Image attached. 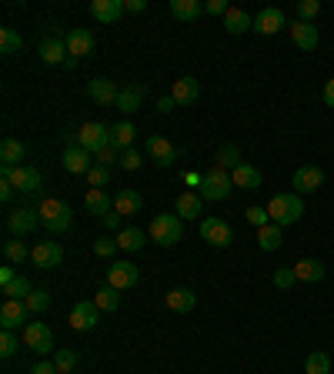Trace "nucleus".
Listing matches in <instances>:
<instances>
[{"instance_id": "nucleus-1", "label": "nucleus", "mask_w": 334, "mask_h": 374, "mask_svg": "<svg viewBox=\"0 0 334 374\" xmlns=\"http://www.w3.org/2000/svg\"><path fill=\"white\" fill-rule=\"evenodd\" d=\"M268 214H271V224H277V227L298 224L304 214L301 194H274L271 201H268Z\"/></svg>"}, {"instance_id": "nucleus-2", "label": "nucleus", "mask_w": 334, "mask_h": 374, "mask_svg": "<svg viewBox=\"0 0 334 374\" xmlns=\"http://www.w3.org/2000/svg\"><path fill=\"white\" fill-rule=\"evenodd\" d=\"M37 210H41V224H44L50 234H64V231H71V224H74V210L67 208L64 201H57V197H44Z\"/></svg>"}, {"instance_id": "nucleus-3", "label": "nucleus", "mask_w": 334, "mask_h": 374, "mask_svg": "<svg viewBox=\"0 0 334 374\" xmlns=\"http://www.w3.org/2000/svg\"><path fill=\"white\" fill-rule=\"evenodd\" d=\"M231 187H234V180H231V174L224 171V167L214 164L204 178H201V187L198 194L204 197V201H224V197L231 194Z\"/></svg>"}, {"instance_id": "nucleus-4", "label": "nucleus", "mask_w": 334, "mask_h": 374, "mask_svg": "<svg viewBox=\"0 0 334 374\" xmlns=\"http://www.w3.org/2000/svg\"><path fill=\"white\" fill-rule=\"evenodd\" d=\"M0 174H3V180H10L14 184V191H20V194H37L41 187H44V178H41V171L37 167H0Z\"/></svg>"}, {"instance_id": "nucleus-5", "label": "nucleus", "mask_w": 334, "mask_h": 374, "mask_svg": "<svg viewBox=\"0 0 334 374\" xmlns=\"http://www.w3.org/2000/svg\"><path fill=\"white\" fill-rule=\"evenodd\" d=\"M151 238L161 244V247H174L177 240L184 238V227L177 214H157L151 224Z\"/></svg>"}, {"instance_id": "nucleus-6", "label": "nucleus", "mask_w": 334, "mask_h": 374, "mask_svg": "<svg viewBox=\"0 0 334 374\" xmlns=\"http://www.w3.org/2000/svg\"><path fill=\"white\" fill-rule=\"evenodd\" d=\"M77 137H80V148L91 150V154H97V150H104L114 144V137H110V127H104V124H97V120H87L80 131H77Z\"/></svg>"}, {"instance_id": "nucleus-7", "label": "nucleus", "mask_w": 334, "mask_h": 374, "mask_svg": "<svg viewBox=\"0 0 334 374\" xmlns=\"http://www.w3.org/2000/svg\"><path fill=\"white\" fill-rule=\"evenodd\" d=\"M201 238L211 247H228V244H234V227L224 217H204L201 221Z\"/></svg>"}, {"instance_id": "nucleus-8", "label": "nucleus", "mask_w": 334, "mask_h": 374, "mask_svg": "<svg viewBox=\"0 0 334 374\" xmlns=\"http://www.w3.org/2000/svg\"><path fill=\"white\" fill-rule=\"evenodd\" d=\"M27 317H31V308H27V301L7 298V301H3V308H0V328H3V331L27 328V324H31Z\"/></svg>"}, {"instance_id": "nucleus-9", "label": "nucleus", "mask_w": 334, "mask_h": 374, "mask_svg": "<svg viewBox=\"0 0 334 374\" xmlns=\"http://www.w3.org/2000/svg\"><path fill=\"white\" fill-rule=\"evenodd\" d=\"M24 345L31 351H37V354H50L54 351V331L47 328L44 321H31L24 328Z\"/></svg>"}, {"instance_id": "nucleus-10", "label": "nucleus", "mask_w": 334, "mask_h": 374, "mask_svg": "<svg viewBox=\"0 0 334 374\" xmlns=\"http://www.w3.org/2000/svg\"><path fill=\"white\" fill-rule=\"evenodd\" d=\"M140 281V268L131 264V261H114L110 268H107V285L117 287V291H127V287H134Z\"/></svg>"}, {"instance_id": "nucleus-11", "label": "nucleus", "mask_w": 334, "mask_h": 374, "mask_svg": "<svg viewBox=\"0 0 334 374\" xmlns=\"http://www.w3.org/2000/svg\"><path fill=\"white\" fill-rule=\"evenodd\" d=\"M37 224H41V210H34V208H17V210L7 214V231H10L14 238L31 234Z\"/></svg>"}, {"instance_id": "nucleus-12", "label": "nucleus", "mask_w": 334, "mask_h": 374, "mask_svg": "<svg viewBox=\"0 0 334 374\" xmlns=\"http://www.w3.org/2000/svg\"><path fill=\"white\" fill-rule=\"evenodd\" d=\"M321 184H324V171L314 164L298 167V171H294V180H291L294 194H314V191H321Z\"/></svg>"}, {"instance_id": "nucleus-13", "label": "nucleus", "mask_w": 334, "mask_h": 374, "mask_svg": "<svg viewBox=\"0 0 334 374\" xmlns=\"http://www.w3.org/2000/svg\"><path fill=\"white\" fill-rule=\"evenodd\" d=\"M31 261L41 271L57 268V264L64 261V247L57 244V240H37V244H34V251H31Z\"/></svg>"}, {"instance_id": "nucleus-14", "label": "nucleus", "mask_w": 334, "mask_h": 374, "mask_svg": "<svg viewBox=\"0 0 334 374\" xmlns=\"http://www.w3.org/2000/svg\"><path fill=\"white\" fill-rule=\"evenodd\" d=\"M97 321H101V308H97L94 301H77L74 311H71V328L91 331V328H97Z\"/></svg>"}, {"instance_id": "nucleus-15", "label": "nucleus", "mask_w": 334, "mask_h": 374, "mask_svg": "<svg viewBox=\"0 0 334 374\" xmlns=\"http://www.w3.org/2000/svg\"><path fill=\"white\" fill-rule=\"evenodd\" d=\"M147 154L154 157L157 167H170L174 161H181V148H174L167 137H151L147 141Z\"/></svg>"}, {"instance_id": "nucleus-16", "label": "nucleus", "mask_w": 334, "mask_h": 374, "mask_svg": "<svg viewBox=\"0 0 334 374\" xmlns=\"http://www.w3.org/2000/svg\"><path fill=\"white\" fill-rule=\"evenodd\" d=\"M127 10V3L124 0H94L91 3V17L94 20H101V24H117Z\"/></svg>"}, {"instance_id": "nucleus-17", "label": "nucleus", "mask_w": 334, "mask_h": 374, "mask_svg": "<svg viewBox=\"0 0 334 374\" xmlns=\"http://www.w3.org/2000/svg\"><path fill=\"white\" fill-rule=\"evenodd\" d=\"M284 27V10H277V7H264L258 17H254V34H264V37H271L277 30Z\"/></svg>"}, {"instance_id": "nucleus-18", "label": "nucleus", "mask_w": 334, "mask_h": 374, "mask_svg": "<svg viewBox=\"0 0 334 374\" xmlns=\"http://www.w3.org/2000/svg\"><path fill=\"white\" fill-rule=\"evenodd\" d=\"M91 167H94V154H91V150H84L80 144L64 150V171H71V174H87Z\"/></svg>"}, {"instance_id": "nucleus-19", "label": "nucleus", "mask_w": 334, "mask_h": 374, "mask_svg": "<svg viewBox=\"0 0 334 374\" xmlns=\"http://www.w3.org/2000/svg\"><path fill=\"white\" fill-rule=\"evenodd\" d=\"M170 97H174V104H177V107L194 104V101L201 97V80H198V77H181V80H174Z\"/></svg>"}, {"instance_id": "nucleus-20", "label": "nucleus", "mask_w": 334, "mask_h": 374, "mask_svg": "<svg viewBox=\"0 0 334 374\" xmlns=\"http://www.w3.org/2000/svg\"><path fill=\"white\" fill-rule=\"evenodd\" d=\"M291 41L301 47V50H314L318 41H321V34H318L314 24H307V20H294V24H291Z\"/></svg>"}, {"instance_id": "nucleus-21", "label": "nucleus", "mask_w": 334, "mask_h": 374, "mask_svg": "<svg viewBox=\"0 0 334 374\" xmlns=\"http://www.w3.org/2000/svg\"><path fill=\"white\" fill-rule=\"evenodd\" d=\"M41 57H44V64H50V67H64V60L71 57V54H67V41H61V37H44V41H41Z\"/></svg>"}, {"instance_id": "nucleus-22", "label": "nucleus", "mask_w": 334, "mask_h": 374, "mask_svg": "<svg viewBox=\"0 0 334 374\" xmlns=\"http://www.w3.org/2000/svg\"><path fill=\"white\" fill-rule=\"evenodd\" d=\"M231 180H234V187H241V191H258L261 187V171L254 164H238L231 171Z\"/></svg>"}, {"instance_id": "nucleus-23", "label": "nucleus", "mask_w": 334, "mask_h": 374, "mask_svg": "<svg viewBox=\"0 0 334 374\" xmlns=\"http://www.w3.org/2000/svg\"><path fill=\"white\" fill-rule=\"evenodd\" d=\"M94 50V34L91 30H71V34H67V54H71V57H87V54H91Z\"/></svg>"}, {"instance_id": "nucleus-24", "label": "nucleus", "mask_w": 334, "mask_h": 374, "mask_svg": "<svg viewBox=\"0 0 334 374\" xmlns=\"http://www.w3.org/2000/svg\"><path fill=\"white\" fill-rule=\"evenodd\" d=\"M87 94L104 107V104H117V94H121V90L114 87V80H107V77H94L91 87H87Z\"/></svg>"}, {"instance_id": "nucleus-25", "label": "nucleus", "mask_w": 334, "mask_h": 374, "mask_svg": "<svg viewBox=\"0 0 334 374\" xmlns=\"http://www.w3.org/2000/svg\"><path fill=\"white\" fill-rule=\"evenodd\" d=\"M177 214H181V221H198L204 214V197L194 194V191H184L177 197Z\"/></svg>"}, {"instance_id": "nucleus-26", "label": "nucleus", "mask_w": 334, "mask_h": 374, "mask_svg": "<svg viewBox=\"0 0 334 374\" xmlns=\"http://www.w3.org/2000/svg\"><path fill=\"white\" fill-rule=\"evenodd\" d=\"M294 274H298V281H307V285H314V281H324L328 268L321 264L318 257H304V261H298V264H294Z\"/></svg>"}, {"instance_id": "nucleus-27", "label": "nucleus", "mask_w": 334, "mask_h": 374, "mask_svg": "<svg viewBox=\"0 0 334 374\" xmlns=\"http://www.w3.org/2000/svg\"><path fill=\"white\" fill-rule=\"evenodd\" d=\"M24 154H27V148L17 137H3V144H0V167H20Z\"/></svg>"}, {"instance_id": "nucleus-28", "label": "nucleus", "mask_w": 334, "mask_h": 374, "mask_svg": "<svg viewBox=\"0 0 334 374\" xmlns=\"http://www.w3.org/2000/svg\"><path fill=\"white\" fill-rule=\"evenodd\" d=\"M281 240H284V227H277V224L258 227V247L261 251H277Z\"/></svg>"}, {"instance_id": "nucleus-29", "label": "nucleus", "mask_w": 334, "mask_h": 374, "mask_svg": "<svg viewBox=\"0 0 334 374\" xmlns=\"http://www.w3.org/2000/svg\"><path fill=\"white\" fill-rule=\"evenodd\" d=\"M167 308H170V311H177V315H187V311L194 308V291H187V287H174V291H167Z\"/></svg>"}, {"instance_id": "nucleus-30", "label": "nucleus", "mask_w": 334, "mask_h": 374, "mask_svg": "<svg viewBox=\"0 0 334 374\" xmlns=\"http://www.w3.org/2000/svg\"><path fill=\"white\" fill-rule=\"evenodd\" d=\"M254 27V17H247L241 7H231L228 14H224V30L228 34H244V30Z\"/></svg>"}, {"instance_id": "nucleus-31", "label": "nucleus", "mask_w": 334, "mask_h": 374, "mask_svg": "<svg viewBox=\"0 0 334 374\" xmlns=\"http://www.w3.org/2000/svg\"><path fill=\"white\" fill-rule=\"evenodd\" d=\"M201 0H170V14L177 17V20H184V24H191V20H198L201 17Z\"/></svg>"}, {"instance_id": "nucleus-32", "label": "nucleus", "mask_w": 334, "mask_h": 374, "mask_svg": "<svg viewBox=\"0 0 334 374\" xmlns=\"http://www.w3.org/2000/svg\"><path fill=\"white\" fill-rule=\"evenodd\" d=\"M94 304H97L104 315H114V311L121 308V291H117V287H110V285H104L97 294H94Z\"/></svg>"}, {"instance_id": "nucleus-33", "label": "nucleus", "mask_w": 334, "mask_h": 374, "mask_svg": "<svg viewBox=\"0 0 334 374\" xmlns=\"http://www.w3.org/2000/svg\"><path fill=\"white\" fill-rule=\"evenodd\" d=\"M110 204H114V201H110L101 187H91V191H87V197H84V208L91 210V214H97V217H104L107 210H110Z\"/></svg>"}, {"instance_id": "nucleus-34", "label": "nucleus", "mask_w": 334, "mask_h": 374, "mask_svg": "<svg viewBox=\"0 0 334 374\" xmlns=\"http://www.w3.org/2000/svg\"><path fill=\"white\" fill-rule=\"evenodd\" d=\"M140 204H144V201H140L137 191H117V194H114V210H117V214H137Z\"/></svg>"}, {"instance_id": "nucleus-35", "label": "nucleus", "mask_w": 334, "mask_h": 374, "mask_svg": "<svg viewBox=\"0 0 334 374\" xmlns=\"http://www.w3.org/2000/svg\"><path fill=\"white\" fill-rule=\"evenodd\" d=\"M140 94H144V90L140 87H134V84H131V87H124L121 94H117V110H124V114H134V110H140Z\"/></svg>"}, {"instance_id": "nucleus-36", "label": "nucleus", "mask_w": 334, "mask_h": 374, "mask_svg": "<svg viewBox=\"0 0 334 374\" xmlns=\"http://www.w3.org/2000/svg\"><path fill=\"white\" fill-rule=\"evenodd\" d=\"M144 238H147L144 231H137V227H124L121 234H117V244H121V251H131V254H134V251H140V247L147 244Z\"/></svg>"}, {"instance_id": "nucleus-37", "label": "nucleus", "mask_w": 334, "mask_h": 374, "mask_svg": "<svg viewBox=\"0 0 334 374\" xmlns=\"http://www.w3.org/2000/svg\"><path fill=\"white\" fill-rule=\"evenodd\" d=\"M20 50H24V37L10 27L0 30V54H3V57H14V54H20Z\"/></svg>"}, {"instance_id": "nucleus-38", "label": "nucleus", "mask_w": 334, "mask_h": 374, "mask_svg": "<svg viewBox=\"0 0 334 374\" xmlns=\"http://www.w3.org/2000/svg\"><path fill=\"white\" fill-rule=\"evenodd\" d=\"M134 124L131 120H124V124H117V127H110V137H114V148L117 150H127L131 144H134Z\"/></svg>"}, {"instance_id": "nucleus-39", "label": "nucleus", "mask_w": 334, "mask_h": 374, "mask_svg": "<svg viewBox=\"0 0 334 374\" xmlns=\"http://www.w3.org/2000/svg\"><path fill=\"white\" fill-rule=\"evenodd\" d=\"M304 374H331V358L324 351H311L304 361Z\"/></svg>"}, {"instance_id": "nucleus-40", "label": "nucleus", "mask_w": 334, "mask_h": 374, "mask_svg": "<svg viewBox=\"0 0 334 374\" xmlns=\"http://www.w3.org/2000/svg\"><path fill=\"white\" fill-rule=\"evenodd\" d=\"M3 294H7V298H14V301H27L34 294V287H31V281H27L24 274H17L14 281L3 287Z\"/></svg>"}, {"instance_id": "nucleus-41", "label": "nucleus", "mask_w": 334, "mask_h": 374, "mask_svg": "<svg viewBox=\"0 0 334 374\" xmlns=\"http://www.w3.org/2000/svg\"><path fill=\"white\" fill-rule=\"evenodd\" d=\"M3 257H7L10 264H24V261L31 257V251H27L24 240H7V244H3Z\"/></svg>"}, {"instance_id": "nucleus-42", "label": "nucleus", "mask_w": 334, "mask_h": 374, "mask_svg": "<svg viewBox=\"0 0 334 374\" xmlns=\"http://www.w3.org/2000/svg\"><path fill=\"white\" fill-rule=\"evenodd\" d=\"M241 164V150L234 148V144H221V150H217V167H238Z\"/></svg>"}, {"instance_id": "nucleus-43", "label": "nucleus", "mask_w": 334, "mask_h": 374, "mask_svg": "<svg viewBox=\"0 0 334 374\" xmlns=\"http://www.w3.org/2000/svg\"><path fill=\"white\" fill-rule=\"evenodd\" d=\"M54 364H57V371H61V374H74V368H77V351H71V347L57 351V354H54Z\"/></svg>"}, {"instance_id": "nucleus-44", "label": "nucleus", "mask_w": 334, "mask_h": 374, "mask_svg": "<svg viewBox=\"0 0 334 374\" xmlns=\"http://www.w3.org/2000/svg\"><path fill=\"white\" fill-rule=\"evenodd\" d=\"M94 164H101V167H107V171H110L114 164H121V150L114 148V144H110V148H104V150H97V154H94Z\"/></svg>"}, {"instance_id": "nucleus-45", "label": "nucleus", "mask_w": 334, "mask_h": 374, "mask_svg": "<svg viewBox=\"0 0 334 374\" xmlns=\"http://www.w3.org/2000/svg\"><path fill=\"white\" fill-rule=\"evenodd\" d=\"M50 294H47V291H34L31 298H27V308H31V315H44L47 308H50Z\"/></svg>"}, {"instance_id": "nucleus-46", "label": "nucleus", "mask_w": 334, "mask_h": 374, "mask_svg": "<svg viewBox=\"0 0 334 374\" xmlns=\"http://www.w3.org/2000/svg\"><path fill=\"white\" fill-rule=\"evenodd\" d=\"M318 14H321V0H301V3H298V20L314 24V17Z\"/></svg>"}, {"instance_id": "nucleus-47", "label": "nucleus", "mask_w": 334, "mask_h": 374, "mask_svg": "<svg viewBox=\"0 0 334 374\" xmlns=\"http://www.w3.org/2000/svg\"><path fill=\"white\" fill-rule=\"evenodd\" d=\"M17 347H20L17 334H14V331H3V334H0V354H3V358H14Z\"/></svg>"}, {"instance_id": "nucleus-48", "label": "nucleus", "mask_w": 334, "mask_h": 374, "mask_svg": "<svg viewBox=\"0 0 334 374\" xmlns=\"http://www.w3.org/2000/svg\"><path fill=\"white\" fill-rule=\"evenodd\" d=\"M244 217H247V224H254V227L271 224V214H268V208H258V204H254V208H247V214H244Z\"/></svg>"}, {"instance_id": "nucleus-49", "label": "nucleus", "mask_w": 334, "mask_h": 374, "mask_svg": "<svg viewBox=\"0 0 334 374\" xmlns=\"http://www.w3.org/2000/svg\"><path fill=\"white\" fill-rule=\"evenodd\" d=\"M107 180H110V171H107V167L94 164L91 171H87V184H91V187H101V191H104V184H107Z\"/></svg>"}, {"instance_id": "nucleus-50", "label": "nucleus", "mask_w": 334, "mask_h": 374, "mask_svg": "<svg viewBox=\"0 0 334 374\" xmlns=\"http://www.w3.org/2000/svg\"><path fill=\"white\" fill-rule=\"evenodd\" d=\"M144 164V157H140V150H134V148H127V150H121V167L124 171H137V167Z\"/></svg>"}, {"instance_id": "nucleus-51", "label": "nucleus", "mask_w": 334, "mask_h": 374, "mask_svg": "<svg viewBox=\"0 0 334 374\" xmlns=\"http://www.w3.org/2000/svg\"><path fill=\"white\" fill-rule=\"evenodd\" d=\"M114 251H121V244H117V238H101L97 244H94V254H97V257H110Z\"/></svg>"}, {"instance_id": "nucleus-52", "label": "nucleus", "mask_w": 334, "mask_h": 374, "mask_svg": "<svg viewBox=\"0 0 334 374\" xmlns=\"http://www.w3.org/2000/svg\"><path fill=\"white\" fill-rule=\"evenodd\" d=\"M294 281H298V274H294V268H281V271H274V285L281 287V291H288V287H294Z\"/></svg>"}, {"instance_id": "nucleus-53", "label": "nucleus", "mask_w": 334, "mask_h": 374, "mask_svg": "<svg viewBox=\"0 0 334 374\" xmlns=\"http://www.w3.org/2000/svg\"><path fill=\"white\" fill-rule=\"evenodd\" d=\"M101 221H104V227H110V231H117V234H121V214H117V210H107Z\"/></svg>"}, {"instance_id": "nucleus-54", "label": "nucleus", "mask_w": 334, "mask_h": 374, "mask_svg": "<svg viewBox=\"0 0 334 374\" xmlns=\"http://www.w3.org/2000/svg\"><path fill=\"white\" fill-rule=\"evenodd\" d=\"M31 374H61V371H57V364H54V361H41V364H34Z\"/></svg>"}, {"instance_id": "nucleus-55", "label": "nucleus", "mask_w": 334, "mask_h": 374, "mask_svg": "<svg viewBox=\"0 0 334 374\" xmlns=\"http://www.w3.org/2000/svg\"><path fill=\"white\" fill-rule=\"evenodd\" d=\"M231 7H228V0H211L208 3V14H228Z\"/></svg>"}, {"instance_id": "nucleus-56", "label": "nucleus", "mask_w": 334, "mask_h": 374, "mask_svg": "<svg viewBox=\"0 0 334 374\" xmlns=\"http://www.w3.org/2000/svg\"><path fill=\"white\" fill-rule=\"evenodd\" d=\"M124 3H127V14H144V10H147L144 0H124Z\"/></svg>"}, {"instance_id": "nucleus-57", "label": "nucleus", "mask_w": 334, "mask_h": 374, "mask_svg": "<svg viewBox=\"0 0 334 374\" xmlns=\"http://www.w3.org/2000/svg\"><path fill=\"white\" fill-rule=\"evenodd\" d=\"M14 197V184L10 180H0V201H10Z\"/></svg>"}, {"instance_id": "nucleus-58", "label": "nucleus", "mask_w": 334, "mask_h": 374, "mask_svg": "<svg viewBox=\"0 0 334 374\" xmlns=\"http://www.w3.org/2000/svg\"><path fill=\"white\" fill-rule=\"evenodd\" d=\"M324 104H328V107L334 110V77L328 80V84H324Z\"/></svg>"}, {"instance_id": "nucleus-59", "label": "nucleus", "mask_w": 334, "mask_h": 374, "mask_svg": "<svg viewBox=\"0 0 334 374\" xmlns=\"http://www.w3.org/2000/svg\"><path fill=\"white\" fill-rule=\"evenodd\" d=\"M174 97H161V101H157V110H161V114H170V110H174Z\"/></svg>"}, {"instance_id": "nucleus-60", "label": "nucleus", "mask_w": 334, "mask_h": 374, "mask_svg": "<svg viewBox=\"0 0 334 374\" xmlns=\"http://www.w3.org/2000/svg\"><path fill=\"white\" fill-rule=\"evenodd\" d=\"M17 274H14V268H0V287H7L10 281H14Z\"/></svg>"}, {"instance_id": "nucleus-61", "label": "nucleus", "mask_w": 334, "mask_h": 374, "mask_svg": "<svg viewBox=\"0 0 334 374\" xmlns=\"http://www.w3.org/2000/svg\"><path fill=\"white\" fill-rule=\"evenodd\" d=\"M77 64H80L77 57H67V60H64V71H77Z\"/></svg>"}]
</instances>
